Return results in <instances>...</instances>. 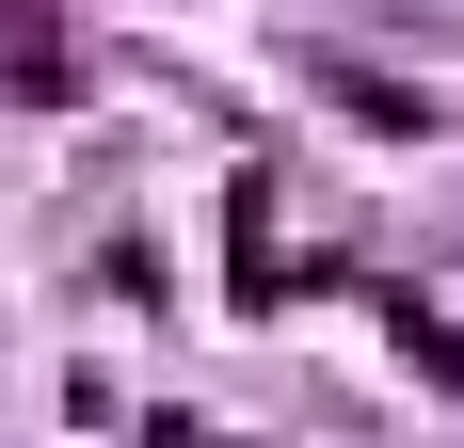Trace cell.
Returning <instances> with one entry per match:
<instances>
[{
    "label": "cell",
    "mask_w": 464,
    "mask_h": 448,
    "mask_svg": "<svg viewBox=\"0 0 464 448\" xmlns=\"http://www.w3.org/2000/svg\"><path fill=\"white\" fill-rule=\"evenodd\" d=\"M0 81H16V96H64V33H33L16 0H0Z\"/></svg>",
    "instance_id": "1"
}]
</instances>
